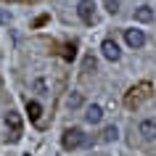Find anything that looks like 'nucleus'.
Instances as JSON below:
<instances>
[{"instance_id": "7ed1b4c3", "label": "nucleus", "mask_w": 156, "mask_h": 156, "mask_svg": "<svg viewBox=\"0 0 156 156\" xmlns=\"http://www.w3.org/2000/svg\"><path fill=\"white\" fill-rule=\"evenodd\" d=\"M101 53H103L106 61H119V58H122V50L116 45V40H111V37H106V40L101 42Z\"/></svg>"}, {"instance_id": "2eb2a0df", "label": "nucleus", "mask_w": 156, "mask_h": 156, "mask_svg": "<svg viewBox=\"0 0 156 156\" xmlns=\"http://www.w3.org/2000/svg\"><path fill=\"white\" fill-rule=\"evenodd\" d=\"M34 90H37V93H45V82H42V80H37V82H34Z\"/></svg>"}, {"instance_id": "f8f14e48", "label": "nucleus", "mask_w": 156, "mask_h": 156, "mask_svg": "<svg viewBox=\"0 0 156 156\" xmlns=\"http://www.w3.org/2000/svg\"><path fill=\"white\" fill-rule=\"evenodd\" d=\"M103 5L108 13H119V0H103Z\"/></svg>"}, {"instance_id": "9d476101", "label": "nucleus", "mask_w": 156, "mask_h": 156, "mask_svg": "<svg viewBox=\"0 0 156 156\" xmlns=\"http://www.w3.org/2000/svg\"><path fill=\"white\" fill-rule=\"evenodd\" d=\"M135 19H138V21H143V24H146V21H151V19H154L151 5H140V8H135Z\"/></svg>"}, {"instance_id": "39448f33", "label": "nucleus", "mask_w": 156, "mask_h": 156, "mask_svg": "<svg viewBox=\"0 0 156 156\" xmlns=\"http://www.w3.org/2000/svg\"><path fill=\"white\" fill-rule=\"evenodd\" d=\"M124 40H127L130 48H143L146 45V34H143V29H127L124 32Z\"/></svg>"}, {"instance_id": "4468645a", "label": "nucleus", "mask_w": 156, "mask_h": 156, "mask_svg": "<svg viewBox=\"0 0 156 156\" xmlns=\"http://www.w3.org/2000/svg\"><path fill=\"white\" fill-rule=\"evenodd\" d=\"M11 21V13L8 11H0V24H8Z\"/></svg>"}, {"instance_id": "9b49d317", "label": "nucleus", "mask_w": 156, "mask_h": 156, "mask_svg": "<svg viewBox=\"0 0 156 156\" xmlns=\"http://www.w3.org/2000/svg\"><path fill=\"white\" fill-rule=\"evenodd\" d=\"M66 106L69 108H80L82 106V95H80V93H72V95L66 98Z\"/></svg>"}, {"instance_id": "dca6fc26", "label": "nucleus", "mask_w": 156, "mask_h": 156, "mask_svg": "<svg viewBox=\"0 0 156 156\" xmlns=\"http://www.w3.org/2000/svg\"><path fill=\"white\" fill-rule=\"evenodd\" d=\"M13 3H24V0H13Z\"/></svg>"}, {"instance_id": "423d86ee", "label": "nucleus", "mask_w": 156, "mask_h": 156, "mask_svg": "<svg viewBox=\"0 0 156 156\" xmlns=\"http://www.w3.org/2000/svg\"><path fill=\"white\" fill-rule=\"evenodd\" d=\"M138 132L143 135V140H156V119H143Z\"/></svg>"}, {"instance_id": "f03ea898", "label": "nucleus", "mask_w": 156, "mask_h": 156, "mask_svg": "<svg viewBox=\"0 0 156 156\" xmlns=\"http://www.w3.org/2000/svg\"><path fill=\"white\" fill-rule=\"evenodd\" d=\"M5 127H8V140L11 143L21 140V116H19L16 111H8V114H5Z\"/></svg>"}, {"instance_id": "6e6552de", "label": "nucleus", "mask_w": 156, "mask_h": 156, "mask_svg": "<svg viewBox=\"0 0 156 156\" xmlns=\"http://www.w3.org/2000/svg\"><path fill=\"white\" fill-rule=\"evenodd\" d=\"M27 114H29V119H32V122H40V116H42V106L37 103V101H27Z\"/></svg>"}, {"instance_id": "20e7f679", "label": "nucleus", "mask_w": 156, "mask_h": 156, "mask_svg": "<svg viewBox=\"0 0 156 156\" xmlns=\"http://www.w3.org/2000/svg\"><path fill=\"white\" fill-rule=\"evenodd\" d=\"M77 16L82 19L85 24H93V21H95V3H93V0H80Z\"/></svg>"}, {"instance_id": "1a4fd4ad", "label": "nucleus", "mask_w": 156, "mask_h": 156, "mask_svg": "<svg viewBox=\"0 0 156 156\" xmlns=\"http://www.w3.org/2000/svg\"><path fill=\"white\" fill-rule=\"evenodd\" d=\"M116 138H119L116 124H108V127H103V132H101V140H103V143H114Z\"/></svg>"}, {"instance_id": "ddd939ff", "label": "nucleus", "mask_w": 156, "mask_h": 156, "mask_svg": "<svg viewBox=\"0 0 156 156\" xmlns=\"http://www.w3.org/2000/svg\"><path fill=\"white\" fill-rule=\"evenodd\" d=\"M85 72H95V58H93V56L85 58Z\"/></svg>"}, {"instance_id": "0eeeda50", "label": "nucleus", "mask_w": 156, "mask_h": 156, "mask_svg": "<svg viewBox=\"0 0 156 156\" xmlns=\"http://www.w3.org/2000/svg\"><path fill=\"white\" fill-rule=\"evenodd\" d=\"M101 119H103V108L98 103H93V106L85 108V122L87 124H101Z\"/></svg>"}, {"instance_id": "f257e3e1", "label": "nucleus", "mask_w": 156, "mask_h": 156, "mask_svg": "<svg viewBox=\"0 0 156 156\" xmlns=\"http://www.w3.org/2000/svg\"><path fill=\"white\" fill-rule=\"evenodd\" d=\"M61 143H64V148H66V151H74V148L87 146V135H85V132L80 130V127H69V130L64 132Z\"/></svg>"}]
</instances>
